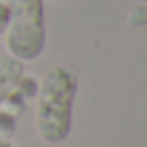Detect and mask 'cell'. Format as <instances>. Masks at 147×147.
<instances>
[{
	"mask_svg": "<svg viewBox=\"0 0 147 147\" xmlns=\"http://www.w3.org/2000/svg\"><path fill=\"white\" fill-rule=\"evenodd\" d=\"M77 96V77L66 66H51L36 90L34 124L38 136L49 145L66 141L73 128V105Z\"/></svg>",
	"mask_w": 147,
	"mask_h": 147,
	"instance_id": "6da1fadb",
	"label": "cell"
},
{
	"mask_svg": "<svg viewBox=\"0 0 147 147\" xmlns=\"http://www.w3.org/2000/svg\"><path fill=\"white\" fill-rule=\"evenodd\" d=\"M9 24L4 30V47L9 55L32 62L45 49L47 28H45L43 0H9Z\"/></svg>",
	"mask_w": 147,
	"mask_h": 147,
	"instance_id": "7a4b0ae2",
	"label": "cell"
},
{
	"mask_svg": "<svg viewBox=\"0 0 147 147\" xmlns=\"http://www.w3.org/2000/svg\"><path fill=\"white\" fill-rule=\"evenodd\" d=\"M24 81V62L13 55H0V107Z\"/></svg>",
	"mask_w": 147,
	"mask_h": 147,
	"instance_id": "3957f363",
	"label": "cell"
},
{
	"mask_svg": "<svg viewBox=\"0 0 147 147\" xmlns=\"http://www.w3.org/2000/svg\"><path fill=\"white\" fill-rule=\"evenodd\" d=\"M7 24H9V4L0 2V34H4Z\"/></svg>",
	"mask_w": 147,
	"mask_h": 147,
	"instance_id": "277c9868",
	"label": "cell"
},
{
	"mask_svg": "<svg viewBox=\"0 0 147 147\" xmlns=\"http://www.w3.org/2000/svg\"><path fill=\"white\" fill-rule=\"evenodd\" d=\"M0 147H13L11 143H7V141H2V139H0Z\"/></svg>",
	"mask_w": 147,
	"mask_h": 147,
	"instance_id": "5b68a950",
	"label": "cell"
}]
</instances>
